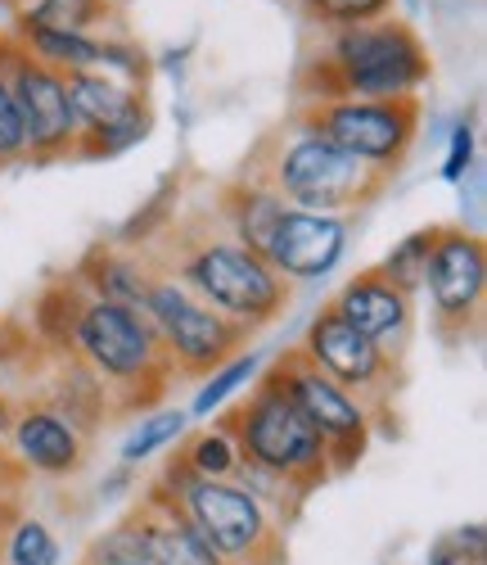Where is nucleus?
Returning <instances> with one entry per match:
<instances>
[{
	"mask_svg": "<svg viewBox=\"0 0 487 565\" xmlns=\"http://www.w3.org/2000/svg\"><path fill=\"white\" fill-rule=\"evenodd\" d=\"M429 82V51L411 23L375 19L334 28L321 60V100H411Z\"/></svg>",
	"mask_w": 487,
	"mask_h": 565,
	"instance_id": "1",
	"label": "nucleus"
},
{
	"mask_svg": "<svg viewBox=\"0 0 487 565\" xmlns=\"http://www.w3.org/2000/svg\"><path fill=\"white\" fill-rule=\"evenodd\" d=\"M239 444V461L275 470V476L294 480L299 489H312L316 480L329 476V452L321 435L312 430V420L299 412V403L289 398V390L275 381V371L249 394L226 426Z\"/></svg>",
	"mask_w": 487,
	"mask_h": 565,
	"instance_id": "2",
	"label": "nucleus"
},
{
	"mask_svg": "<svg viewBox=\"0 0 487 565\" xmlns=\"http://www.w3.org/2000/svg\"><path fill=\"white\" fill-rule=\"evenodd\" d=\"M181 286L204 299L208 308H217L221 317L239 321L244 331L267 326L284 312L289 303V286L271 271V263L253 249H244L235 241H204L181 258Z\"/></svg>",
	"mask_w": 487,
	"mask_h": 565,
	"instance_id": "3",
	"label": "nucleus"
},
{
	"mask_svg": "<svg viewBox=\"0 0 487 565\" xmlns=\"http://www.w3.org/2000/svg\"><path fill=\"white\" fill-rule=\"evenodd\" d=\"M379 185H383L379 172H370L353 154L329 146V140L321 131H312L307 122L294 140H284V150L271 163V191L289 209H303V213L344 217L348 209L379 195Z\"/></svg>",
	"mask_w": 487,
	"mask_h": 565,
	"instance_id": "4",
	"label": "nucleus"
},
{
	"mask_svg": "<svg viewBox=\"0 0 487 565\" xmlns=\"http://www.w3.org/2000/svg\"><path fill=\"white\" fill-rule=\"evenodd\" d=\"M73 349L100 381H113L118 390L159 385L172 371V362L154 335V326L144 321V312L127 308V303H109V299L82 303Z\"/></svg>",
	"mask_w": 487,
	"mask_h": 565,
	"instance_id": "5",
	"label": "nucleus"
},
{
	"mask_svg": "<svg viewBox=\"0 0 487 565\" xmlns=\"http://www.w3.org/2000/svg\"><path fill=\"white\" fill-rule=\"evenodd\" d=\"M140 312H144V321L154 326V335H159L167 362L176 371H185V375H208L213 366L235 358L239 344L249 340V331H244L239 321L221 317L204 299H194L176 276L150 280Z\"/></svg>",
	"mask_w": 487,
	"mask_h": 565,
	"instance_id": "6",
	"label": "nucleus"
},
{
	"mask_svg": "<svg viewBox=\"0 0 487 565\" xmlns=\"http://www.w3.org/2000/svg\"><path fill=\"white\" fill-rule=\"evenodd\" d=\"M307 127L321 131L329 146L353 154L370 172L388 177L407 159L411 140L420 131V100H357V96H334L321 100L307 114Z\"/></svg>",
	"mask_w": 487,
	"mask_h": 565,
	"instance_id": "7",
	"label": "nucleus"
},
{
	"mask_svg": "<svg viewBox=\"0 0 487 565\" xmlns=\"http://www.w3.org/2000/svg\"><path fill=\"white\" fill-rule=\"evenodd\" d=\"M176 511L221 561H253L275 543V521L235 480H199L176 461Z\"/></svg>",
	"mask_w": 487,
	"mask_h": 565,
	"instance_id": "8",
	"label": "nucleus"
},
{
	"mask_svg": "<svg viewBox=\"0 0 487 565\" xmlns=\"http://www.w3.org/2000/svg\"><path fill=\"white\" fill-rule=\"evenodd\" d=\"M275 381L289 390V398L299 403V412L321 435V444L329 452V470H348L353 461H361L366 439H370V407L357 394H348L344 385H334L329 375H321L299 349L280 358Z\"/></svg>",
	"mask_w": 487,
	"mask_h": 565,
	"instance_id": "9",
	"label": "nucleus"
},
{
	"mask_svg": "<svg viewBox=\"0 0 487 565\" xmlns=\"http://www.w3.org/2000/svg\"><path fill=\"white\" fill-rule=\"evenodd\" d=\"M0 77H6L23 136H28V154L32 159H64L77 154V118L64 90V73L36 64L23 55L14 41H6V60H0Z\"/></svg>",
	"mask_w": 487,
	"mask_h": 565,
	"instance_id": "10",
	"label": "nucleus"
},
{
	"mask_svg": "<svg viewBox=\"0 0 487 565\" xmlns=\"http://www.w3.org/2000/svg\"><path fill=\"white\" fill-rule=\"evenodd\" d=\"M424 290H429L433 312L443 326H465L478 317L483 290H487V249L474 231H465V226L433 231Z\"/></svg>",
	"mask_w": 487,
	"mask_h": 565,
	"instance_id": "11",
	"label": "nucleus"
},
{
	"mask_svg": "<svg viewBox=\"0 0 487 565\" xmlns=\"http://www.w3.org/2000/svg\"><path fill=\"white\" fill-rule=\"evenodd\" d=\"M348 249V222L334 213H303V209H284L275 222L271 241H267V263L284 280H321L338 267Z\"/></svg>",
	"mask_w": 487,
	"mask_h": 565,
	"instance_id": "12",
	"label": "nucleus"
},
{
	"mask_svg": "<svg viewBox=\"0 0 487 565\" xmlns=\"http://www.w3.org/2000/svg\"><path fill=\"white\" fill-rule=\"evenodd\" d=\"M321 375H329L334 385H344L348 394H375L383 381H388V371H393V358L379 353L366 335H357L353 326L321 308L307 326V335H303V349H299Z\"/></svg>",
	"mask_w": 487,
	"mask_h": 565,
	"instance_id": "13",
	"label": "nucleus"
},
{
	"mask_svg": "<svg viewBox=\"0 0 487 565\" xmlns=\"http://www.w3.org/2000/svg\"><path fill=\"white\" fill-rule=\"evenodd\" d=\"M329 312H338L357 335H366L388 358H398L407 335H411V295H402L398 286H388L379 271L353 276L348 286L334 295Z\"/></svg>",
	"mask_w": 487,
	"mask_h": 565,
	"instance_id": "14",
	"label": "nucleus"
},
{
	"mask_svg": "<svg viewBox=\"0 0 487 565\" xmlns=\"http://www.w3.org/2000/svg\"><path fill=\"white\" fill-rule=\"evenodd\" d=\"M10 439H14V457L23 461V470L36 476H73L86 457V439L68 426L55 407H23L10 420Z\"/></svg>",
	"mask_w": 487,
	"mask_h": 565,
	"instance_id": "15",
	"label": "nucleus"
},
{
	"mask_svg": "<svg viewBox=\"0 0 487 565\" xmlns=\"http://www.w3.org/2000/svg\"><path fill=\"white\" fill-rule=\"evenodd\" d=\"M64 90H68V105H73V118H77V131L82 136H95V131H109L118 122H127L131 114L150 109L144 96L136 86L100 73V68H82V73H64ZM77 136V140H82Z\"/></svg>",
	"mask_w": 487,
	"mask_h": 565,
	"instance_id": "16",
	"label": "nucleus"
},
{
	"mask_svg": "<svg viewBox=\"0 0 487 565\" xmlns=\"http://www.w3.org/2000/svg\"><path fill=\"white\" fill-rule=\"evenodd\" d=\"M14 45H19L23 55H32L36 64L55 68V73H82V68H100L105 36H95V32H68V28H45V23L19 19Z\"/></svg>",
	"mask_w": 487,
	"mask_h": 565,
	"instance_id": "17",
	"label": "nucleus"
},
{
	"mask_svg": "<svg viewBox=\"0 0 487 565\" xmlns=\"http://www.w3.org/2000/svg\"><path fill=\"white\" fill-rule=\"evenodd\" d=\"M284 200L271 191V181H239L235 191L226 195V217H230V241L253 249V254H267V241L275 222L284 217Z\"/></svg>",
	"mask_w": 487,
	"mask_h": 565,
	"instance_id": "18",
	"label": "nucleus"
},
{
	"mask_svg": "<svg viewBox=\"0 0 487 565\" xmlns=\"http://www.w3.org/2000/svg\"><path fill=\"white\" fill-rule=\"evenodd\" d=\"M159 511L150 521V547H144V565H226L199 534L190 530V521L176 511V502L159 498Z\"/></svg>",
	"mask_w": 487,
	"mask_h": 565,
	"instance_id": "19",
	"label": "nucleus"
},
{
	"mask_svg": "<svg viewBox=\"0 0 487 565\" xmlns=\"http://www.w3.org/2000/svg\"><path fill=\"white\" fill-rule=\"evenodd\" d=\"M154 276H144V267L127 254H113V249H100L90 254L86 263V286H90V299H109V303H127V308H140L144 303V290H150Z\"/></svg>",
	"mask_w": 487,
	"mask_h": 565,
	"instance_id": "20",
	"label": "nucleus"
},
{
	"mask_svg": "<svg viewBox=\"0 0 487 565\" xmlns=\"http://www.w3.org/2000/svg\"><path fill=\"white\" fill-rule=\"evenodd\" d=\"M258 366H262L258 353H235V358H226L221 366H213V371L204 375L199 394H194V403H190V420H208L213 412H221L244 385L258 381Z\"/></svg>",
	"mask_w": 487,
	"mask_h": 565,
	"instance_id": "21",
	"label": "nucleus"
},
{
	"mask_svg": "<svg viewBox=\"0 0 487 565\" xmlns=\"http://www.w3.org/2000/svg\"><path fill=\"white\" fill-rule=\"evenodd\" d=\"M433 231L437 226H420L402 241H393V249L383 254V263L375 267L388 286H398L402 295H415L424 290V271H429V249H433Z\"/></svg>",
	"mask_w": 487,
	"mask_h": 565,
	"instance_id": "22",
	"label": "nucleus"
},
{
	"mask_svg": "<svg viewBox=\"0 0 487 565\" xmlns=\"http://www.w3.org/2000/svg\"><path fill=\"white\" fill-rule=\"evenodd\" d=\"M150 521L154 511H136L122 525L105 530L90 543L86 565H144V547H150Z\"/></svg>",
	"mask_w": 487,
	"mask_h": 565,
	"instance_id": "23",
	"label": "nucleus"
},
{
	"mask_svg": "<svg viewBox=\"0 0 487 565\" xmlns=\"http://www.w3.org/2000/svg\"><path fill=\"white\" fill-rule=\"evenodd\" d=\"M181 466L190 470V476H199V480H230L235 466H239V444H235V435L226 426L199 430L185 444Z\"/></svg>",
	"mask_w": 487,
	"mask_h": 565,
	"instance_id": "24",
	"label": "nucleus"
},
{
	"mask_svg": "<svg viewBox=\"0 0 487 565\" xmlns=\"http://www.w3.org/2000/svg\"><path fill=\"white\" fill-rule=\"evenodd\" d=\"M185 426H190V412H181V407H167V412H154V416H144L140 426L122 439V466L131 470V466H140V461H150L154 452H163L172 439H181L185 435Z\"/></svg>",
	"mask_w": 487,
	"mask_h": 565,
	"instance_id": "25",
	"label": "nucleus"
},
{
	"mask_svg": "<svg viewBox=\"0 0 487 565\" xmlns=\"http://www.w3.org/2000/svg\"><path fill=\"white\" fill-rule=\"evenodd\" d=\"M113 0H28L23 14L28 23H45V28H68V32H90L109 14Z\"/></svg>",
	"mask_w": 487,
	"mask_h": 565,
	"instance_id": "26",
	"label": "nucleus"
},
{
	"mask_svg": "<svg viewBox=\"0 0 487 565\" xmlns=\"http://www.w3.org/2000/svg\"><path fill=\"white\" fill-rule=\"evenodd\" d=\"M82 303H86V299H77L73 286L45 290L41 303H36V331H41V340L55 344V349H73V331H77Z\"/></svg>",
	"mask_w": 487,
	"mask_h": 565,
	"instance_id": "27",
	"label": "nucleus"
},
{
	"mask_svg": "<svg viewBox=\"0 0 487 565\" xmlns=\"http://www.w3.org/2000/svg\"><path fill=\"white\" fill-rule=\"evenodd\" d=\"M6 556L10 565H59V543L41 521H10Z\"/></svg>",
	"mask_w": 487,
	"mask_h": 565,
	"instance_id": "28",
	"label": "nucleus"
},
{
	"mask_svg": "<svg viewBox=\"0 0 487 565\" xmlns=\"http://www.w3.org/2000/svg\"><path fill=\"white\" fill-rule=\"evenodd\" d=\"M312 14L329 28H357V23H375V19H388L393 0H307Z\"/></svg>",
	"mask_w": 487,
	"mask_h": 565,
	"instance_id": "29",
	"label": "nucleus"
},
{
	"mask_svg": "<svg viewBox=\"0 0 487 565\" xmlns=\"http://www.w3.org/2000/svg\"><path fill=\"white\" fill-rule=\"evenodd\" d=\"M23 154H28V136H23L10 86H6V77H0V163H14Z\"/></svg>",
	"mask_w": 487,
	"mask_h": 565,
	"instance_id": "30",
	"label": "nucleus"
},
{
	"mask_svg": "<svg viewBox=\"0 0 487 565\" xmlns=\"http://www.w3.org/2000/svg\"><path fill=\"white\" fill-rule=\"evenodd\" d=\"M469 163H474V127H469V122H456V127H452L447 159H443V181L461 185L465 172H469Z\"/></svg>",
	"mask_w": 487,
	"mask_h": 565,
	"instance_id": "31",
	"label": "nucleus"
},
{
	"mask_svg": "<svg viewBox=\"0 0 487 565\" xmlns=\"http://www.w3.org/2000/svg\"><path fill=\"white\" fill-rule=\"evenodd\" d=\"M429 565H487V556L483 552H469V547H461L452 539H443V543L429 552Z\"/></svg>",
	"mask_w": 487,
	"mask_h": 565,
	"instance_id": "32",
	"label": "nucleus"
},
{
	"mask_svg": "<svg viewBox=\"0 0 487 565\" xmlns=\"http://www.w3.org/2000/svg\"><path fill=\"white\" fill-rule=\"evenodd\" d=\"M452 543H461V547H469V552H483V556H487V530H483V521L461 525V530L452 534Z\"/></svg>",
	"mask_w": 487,
	"mask_h": 565,
	"instance_id": "33",
	"label": "nucleus"
},
{
	"mask_svg": "<svg viewBox=\"0 0 487 565\" xmlns=\"http://www.w3.org/2000/svg\"><path fill=\"white\" fill-rule=\"evenodd\" d=\"M10 420H14V416H10V407H6V398H0V430H10Z\"/></svg>",
	"mask_w": 487,
	"mask_h": 565,
	"instance_id": "34",
	"label": "nucleus"
},
{
	"mask_svg": "<svg viewBox=\"0 0 487 565\" xmlns=\"http://www.w3.org/2000/svg\"><path fill=\"white\" fill-rule=\"evenodd\" d=\"M10 521H14V511H10V507H6V502H0V530H6V525H10Z\"/></svg>",
	"mask_w": 487,
	"mask_h": 565,
	"instance_id": "35",
	"label": "nucleus"
},
{
	"mask_svg": "<svg viewBox=\"0 0 487 565\" xmlns=\"http://www.w3.org/2000/svg\"><path fill=\"white\" fill-rule=\"evenodd\" d=\"M0 60H6V41H0Z\"/></svg>",
	"mask_w": 487,
	"mask_h": 565,
	"instance_id": "36",
	"label": "nucleus"
},
{
	"mask_svg": "<svg viewBox=\"0 0 487 565\" xmlns=\"http://www.w3.org/2000/svg\"><path fill=\"white\" fill-rule=\"evenodd\" d=\"M303 6H307V0H303Z\"/></svg>",
	"mask_w": 487,
	"mask_h": 565,
	"instance_id": "37",
	"label": "nucleus"
}]
</instances>
